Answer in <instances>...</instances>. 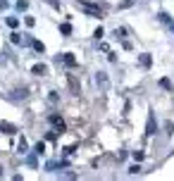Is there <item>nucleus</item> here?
<instances>
[{"mask_svg": "<svg viewBox=\"0 0 174 181\" xmlns=\"http://www.w3.org/2000/svg\"><path fill=\"white\" fill-rule=\"evenodd\" d=\"M160 86L167 88V90H172V81H169V79H160Z\"/></svg>", "mask_w": 174, "mask_h": 181, "instance_id": "ddd939ff", "label": "nucleus"}, {"mask_svg": "<svg viewBox=\"0 0 174 181\" xmlns=\"http://www.w3.org/2000/svg\"><path fill=\"white\" fill-rule=\"evenodd\" d=\"M81 7L88 12V14H93V17H100V7H93V5H83L81 2Z\"/></svg>", "mask_w": 174, "mask_h": 181, "instance_id": "0eeeda50", "label": "nucleus"}, {"mask_svg": "<svg viewBox=\"0 0 174 181\" xmlns=\"http://www.w3.org/2000/svg\"><path fill=\"white\" fill-rule=\"evenodd\" d=\"M95 83H98L100 88H107V74H105V72H98V74H95Z\"/></svg>", "mask_w": 174, "mask_h": 181, "instance_id": "20e7f679", "label": "nucleus"}, {"mask_svg": "<svg viewBox=\"0 0 174 181\" xmlns=\"http://www.w3.org/2000/svg\"><path fill=\"white\" fill-rule=\"evenodd\" d=\"M7 24H10L12 29H17V26H19V19H17V17H7Z\"/></svg>", "mask_w": 174, "mask_h": 181, "instance_id": "4468645a", "label": "nucleus"}, {"mask_svg": "<svg viewBox=\"0 0 174 181\" xmlns=\"http://www.w3.org/2000/svg\"><path fill=\"white\" fill-rule=\"evenodd\" d=\"M141 172V167H138V164H131V167H129V174H138Z\"/></svg>", "mask_w": 174, "mask_h": 181, "instance_id": "a211bd4d", "label": "nucleus"}, {"mask_svg": "<svg viewBox=\"0 0 174 181\" xmlns=\"http://www.w3.org/2000/svg\"><path fill=\"white\" fill-rule=\"evenodd\" d=\"M60 31H62L64 36H69V34H72V24H62V26H60Z\"/></svg>", "mask_w": 174, "mask_h": 181, "instance_id": "f8f14e48", "label": "nucleus"}, {"mask_svg": "<svg viewBox=\"0 0 174 181\" xmlns=\"http://www.w3.org/2000/svg\"><path fill=\"white\" fill-rule=\"evenodd\" d=\"M48 100H50V103H53V105H57V100H60V95H57L55 90H53V93H50V95H48Z\"/></svg>", "mask_w": 174, "mask_h": 181, "instance_id": "2eb2a0df", "label": "nucleus"}, {"mask_svg": "<svg viewBox=\"0 0 174 181\" xmlns=\"http://www.w3.org/2000/svg\"><path fill=\"white\" fill-rule=\"evenodd\" d=\"M157 19H160V22H165V24H172V17H169L167 12H160V14H157Z\"/></svg>", "mask_w": 174, "mask_h": 181, "instance_id": "9b49d317", "label": "nucleus"}, {"mask_svg": "<svg viewBox=\"0 0 174 181\" xmlns=\"http://www.w3.org/2000/svg\"><path fill=\"white\" fill-rule=\"evenodd\" d=\"M62 62L67 64V67H76V57H74L72 53H64L62 55Z\"/></svg>", "mask_w": 174, "mask_h": 181, "instance_id": "39448f33", "label": "nucleus"}, {"mask_svg": "<svg viewBox=\"0 0 174 181\" xmlns=\"http://www.w3.org/2000/svg\"><path fill=\"white\" fill-rule=\"evenodd\" d=\"M31 45H34V50H36V53H43V50H46V45L41 43V41H31Z\"/></svg>", "mask_w": 174, "mask_h": 181, "instance_id": "9d476101", "label": "nucleus"}, {"mask_svg": "<svg viewBox=\"0 0 174 181\" xmlns=\"http://www.w3.org/2000/svg\"><path fill=\"white\" fill-rule=\"evenodd\" d=\"M155 131H157V124H155V117L150 115V117H148V127H146V136H153Z\"/></svg>", "mask_w": 174, "mask_h": 181, "instance_id": "f03ea898", "label": "nucleus"}, {"mask_svg": "<svg viewBox=\"0 0 174 181\" xmlns=\"http://www.w3.org/2000/svg\"><path fill=\"white\" fill-rule=\"evenodd\" d=\"M115 36H117V38H124V36H127V29H115Z\"/></svg>", "mask_w": 174, "mask_h": 181, "instance_id": "dca6fc26", "label": "nucleus"}, {"mask_svg": "<svg viewBox=\"0 0 174 181\" xmlns=\"http://www.w3.org/2000/svg\"><path fill=\"white\" fill-rule=\"evenodd\" d=\"M138 64H141V67H150V64H153V57H150V55L148 53H143V55H138Z\"/></svg>", "mask_w": 174, "mask_h": 181, "instance_id": "7ed1b4c3", "label": "nucleus"}, {"mask_svg": "<svg viewBox=\"0 0 174 181\" xmlns=\"http://www.w3.org/2000/svg\"><path fill=\"white\" fill-rule=\"evenodd\" d=\"M69 86H72V93H74V95H79V83H76L74 76H69Z\"/></svg>", "mask_w": 174, "mask_h": 181, "instance_id": "1a4fd4ad", "label": "nucleus"}, {"mask_svg": "<svg viewBox=\"0 0 174 181\" xmlns=\"http://www.w3.org/2000/svg\"><path fill=\"white\" fill-rule=\"evenodd\" d=\"M93 36H95V38H98V41H100V38H103V29L98 26V29H95V31H93Z\"/></svg>", "mask_w": 174, "mask_h": 181, "instance_id": "412c9836", "label": "nucleus"}, {"mask_svg": "<svg viewBox=\"0 0 174 181\" xmlns=\"http://www.w3.org/2000/svg\"><path fill=\"white\" fill-rule=\"evenodd\" d=\"M43 150H46V145H43V143H36V148H34V153H38V155H41Z\"/></svg>", "mask_w": 174, "mask_h": 181, "instance_id": "f3484780", "label": "nucleus"}, {"mask_svg": "<svg viewBox=\"0 0 174 181\" xmlns=\"http://www.w3.org/2000/svg\"><path fill=\"white\" fill-rule=\"evenodd\" d=\"M19 153H26V141H24V138L19 141Z\"/></svg>", "mask_w": 174, "mask_h": 181, "instance_id": "aec40b11", "label": "nucleus"}, {"mask_svg": "<svg viewBox=\"0 0 174 181\" xmlns=\"http://www.w3.org/2000/svg\"><path fill=\"white\" fill-rule=\"evenodd\" d=\"M0 131H2V134H14L17 129L12 127V124H7V122H2V124H0Z\"/></svg>", "mask_w": 174, "mask_h": 181, "instance_id": "6e6552de", "label": "nucleus"}, {"mask_svg": "<svg viewBox=\"0 0 174 181\" xmlns=\"http://www.w3.org/2000/svg\"><path fill=\"white\" fill-rule=\"evenodd\" d=\"M12 43H22V36L19 34H12Z\"/></svg>", "mask_w": 174, "mask_h": 181, "instance_id": "4be33fe9", "label": "nucleus"}, {"mask_svg": "<svg viewBox=\"0 0 174 181\" xmlns=\"http://www.w3.org/2000/svg\"><path fill=\"white\" fill-rule=\"evenodd\" d=\"M48 122H50V124H55V131H57V134H62V131H64V122H62L60 115H50Z\"/></svg>", "mask_w": 174, "mask_h": 181, "instance_id": "f257e3e1", "label": "nucleus"}, {"mask_svg": "<svg viewBox=\"0 0 174 181\" xmlns=\"http://www.w3.org/2000/svg\"><path fill=\"white\" fill-rule=\"evenodd\" d=\"M26 7H29L26 0H19V2H17V10H26Z\"/></svg>", "mask_w": 174, "mask_h": 181, "instance_id": "6ab92c4d", "label": "nucleus"}, {"mask_svg": "<svg viewBox=\"0 0 174 181\" xmlns=\"http://www.w3.org/2000/svg\"><path fill=\"white\" fill-rule=\"evenodd\" d=\"M31 72L36 74V76H46V74H48V67H46V64H34V69H31Z\"/></svg>", "mask_w": 174, "mask_h": 181, "instance_id": "423d86ee", "label": "nucleus"}, {"mask_svg": "<svg viewBox=\"0 0 174 181\" xmlns=\"http://www.w3.org/2000/svg\"><path fill=\"white\" fill-rule=\"evenodd\" d=\"M0 174H2V172H0Z\"/></svg>", "mask_w": 174, "mask_h": 181, "instance_id": "5701e85b", "label": "nucleus"}]
</instances>
